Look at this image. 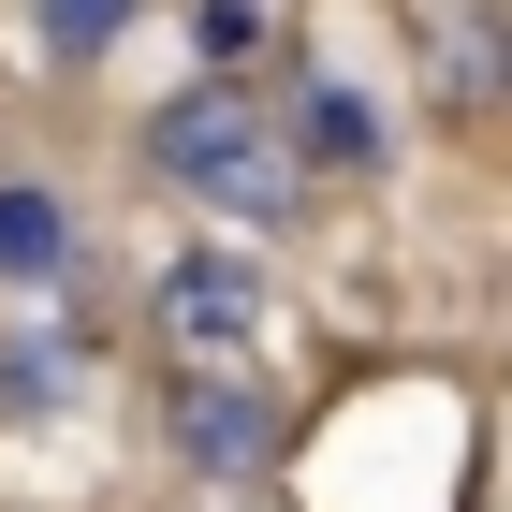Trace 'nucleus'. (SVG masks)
<instances>
[{
  "label": "nucleus",
  "instance_id": "f257e3e1",
  "mask_svg": "<svg viewBox=\"0 0 512 512\" xmlns=\"http://www.w3.org/2000/svg\"><path fill=\"white\" fill-rule=\"evenodd\" d=\"M147 176L161 191L220 205V220H249V235H278V220H308V132H293V103H264V88L235 74H191L147 103Z\"/></svg>",
  "mask_w": 512,
  "mask_h": 512
},
{
  "label": "nucleus",
  "instance_id": "f03ea898",
  "mask_svg": "<svg viewBox=\"0 0 512 512\" xmlns=\"http://www.w3.org/2000/svg\"><path fill=\"white\" fill-rule=\"evenodd\" d=\"M161 454L205 483V498H264L293 425H278V395L249 381L235 352H161Z\"/></svg>",
  "mask_w": 512,
  "mask_h": 512
},
{
  "label": "nucleus",
  "instance_id": "7ed1b4c3",
  "mask_svg": "<svg viewBox=\"0 0 512 512\" xmlns=\"http://www.w3.org/2000/svg\"><path fill=\"white\" fill-rule=\"evenodd\" d=\"M147 322H161V352H249L264 337V264L249 249H176L147 278Z\"/></svg>",
  "mask_w": 512,
  "mask_h": 512
},
{
  "label": "nucleus",
  "instance_id": "20e7f679",
  "mask_svg": "<svg viewBox=\"0 0 512 512\" xmlns=\"http://www.w3.org/2000/svg\"><path fill=\"white\" fill-rule=\"evenodd\" d=\"M88 395V322L59 308V293H30V308L0 322V425H44V410H74Z\"/></svg>",
  "mask_w": 512,
  "mask_h": 512
},
{
  "label": "nucleus",
  "instance_id": "39448f33",
  "mask_svg": "<svg viewBox=\"0 0 512 512\" xmlns=\"http://www.w3.org/2000/svg\"><path fill=\"white\" fill-rule=\"evenodd\" d=\"M278 103H293V132H308L322 176H381V161H395V118L366 103L352 74H322V59H278Z\"/></svg>",
  "mask_w": 512,
  "mask_h": 512
},
{
  "label": "nucleus",
  "instance_id": "423d86ee",
  "mask_svg": "<svg viewBox=\"0 0 512 512\" xmlns=\"http://www.w3.org/2000/svg\"><path fill=\"white\" fill-rule=\"evenodd\" d=\"M74 278H88V220H74V191L0 176V293H74Z\"/></svg>",
  "mask_w": 512,
  "mask_h": 512
},
{
  "label": "nucleus",
  "instance_id": "0eeeda50",
  "mask_svg": "<svg viewBox=\"0 0 512 512\" xmlns=\"http://www.w3.org/2000/svg\"><path fill=\"white\" fill-rule=\"evenodd\" d=\"M132 15H147V0H30V44L59 59V74H88L103 44H132Z\"/></svg>",
  "mask_w": 512,
  "mask_h": 512
},
{
  "label": "nucleus",
  "instance_id": "6e6552de",
  "mask_svg": "<svg viewBox=\"0 0 512 512\" xmlns=\"http://www.w3.org/2000/svg\"><path fill=\"white\" fill-rule=\"evenodd\" d=\"M191 44H205V74H235L264 44V0H191Z\"/></svg>",
  "mask_w": 512,
  "mask_h": 512
}]
</instances>
